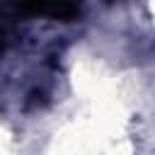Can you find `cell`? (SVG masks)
I'll list each match as a JSON object with an SVG mask.
<instances>
[{
    "label": "cell",
    "instance_id": "6da1fadb",
    "mask_svg": "<svg viewBox=\"0 0 155 155\" xmlns=\"http://www.w3.org/2000/svg\"><path fill=\"white\" fill-rule=\"evenodd\" d=\"M145 10H148V19L155 29V0H145Z\"/></svg>",
    "mask_w": 155,
    "mask_h": 155
}]
</instances>
